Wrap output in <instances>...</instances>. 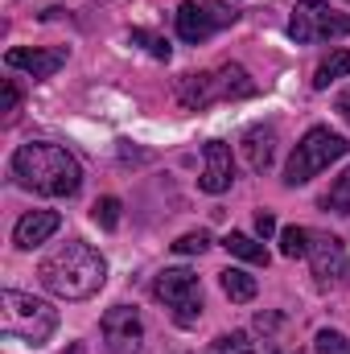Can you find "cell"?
Masks as SVG:
<instances>
[{
  "label": "cell",
  "instance_id": "1",
  "mask_svg": "<svg viewBox=\"0 0 350 354\" xmlns=\"http://www.w3.org/2000/svg\"><path fill=\"white\" fill-rule=\"evenodd\" d=\"M12 181L21 189H33L42 198H71L79 194L83 185V169L79 161L62 149V145H50V140H29L12 153Z\"/></svg>",
  "mask_w": 350,
  "mask_h": 354
},
{
  "label": "cell",
  "instance_id": "2",
  "mask_svg": "<svg viewBox=\"0 0 350 354\" xmlns=\"http://www.w3.org/2000/svg\"><path fill=\"white\" fill-rule=\"evenodd\" d=\"M37 280L54 297H62V301H87V297H95L103 288V280H107V260L91 243L71 239V243L54 248L37 264Z\"/></svg>",
  "mask_w": 350,
  "mask_h": 354
},
{
  "label": "cell",
  "instance_id": "3",
  "mask_svg": "<svg viewBox=\"0 0 350 354\" xmlns=\"http://www.w3.org/2000/svg\"><path fill=\"white\" fill-rule=\"evenodd\" d=\"M58 330V309L29 297V292H17V288H4L0 292V334L4 338H17L25 346H46Z\"/></svg>",
  "mask_w": 350,
  "mask_h": 354
},
{
  "label": "cell",
  "instance_id": "4",
  "mask_svg": "<svg viewBox=\"0 0 350 354\" xmlns=\"http://www.w3.org/2000/svg\"><path fill=\"white\" fill-rule=\"evenodd\" d=\"M252 75L239 66V62H227L219 71H198V75H185L177 83V103L190 107V111H202L210 103H223V99H252L256 95Z\"/></svg>",
  "mask_w": 350,
  "mask_h": 354
},
{
  "label": "cell",
  "instance_id": "5",
  "mask_svg": "<svg viewBox=\"0 0 350 354\" xmlns=\"http://www.w3.org/2000/svg\"><path fill=\"white\" fill-rule=\"evenodd\" d=\"M347 136L330 132V128H309L301 136V145L293 149L288 165H284V185H305L309 177H317L330 161H342L347 157Z\"/></svg>",
  "mask_w": 350,
  "mask_h": 354
},
{
  "label": "cell",
  "instance_id": "6",
  "mask_svg": "<svg viewBox=\"0 0 350 354\" xmlns=\"http://www.w3.org/2000/svg\"><path fill=\"white\" fill-rule=\"evenodd\" d=\"M350 33V12L330 8L326 0H297L293 17H288V37L297 46H313V41H330V37H347Z\"/></svg>",
  "mask_w": 350,
  "mask_h": 354
},
{
  "label": "cell",
  "instance_id": "7",
  "mask_svg": "<svg viewBox=\"0 0 350 354\" xmlns=\"http://www.w3.org/2000/svg\"><path fill=\"white\" fill-rule=\"evenodd\" d=\"M157 301H165V309H174V322L181 330H190L202 317V284L190 268H165L153 284Z\"/></svg>",
  "mask_w": 350,
  "mask_h": 354
},
{
  "label": "cell",
  "instance_id": "8",
  "mask_svg": "<svg viewBox=\"0 0 350 354\" xmlns=\"http://www.w3.org/2000/svg\"><path fill=\"white\" fill-rule=\"evenodd\" d=\"M235 17H239V12L227 8V4H214V0H206V4L185 0V4L177 8V37L190 41V46H198V41H206L210 33H219L223 25H231Z\"/></svg>",
  "mask_w": 350,
  "mask_h": 354
},
{
  "label": "cell",
  "instance_id": "9",
  "mask_svg": "<svg viewBox=\"0 0 350 354\" xmlns=\"http://www.w3.org/2000/svg\"><path fill=\"white\" fill-rule=\"evenodd\" d=\"M103 351L107 354H140L145 351V322L132 305H111L103 313Z\"/></svg>",
  "mask_w": 350,
  "mask_h": 354
},
{
  "label": "cell",
  "instance_id": "10",
  "mask_svg": "<svg viewBox=\"0 0 350 354\" xmlns=\"http://www.w3.org/2000/svg\"><path fill=\"white\" fill-rule=\"evenodd\" d=\"M309 268H313V276H317V284H338V280H347L350 276V256H347V243L338 239V235H313L309 231Z\"/></svg>",
  "mask_w": 350,
  "mask_h": 354
},
{
  "label": "cell",
  "instance_id": "11",
  "mask_svg": "<svg viewBox=\"0 0 350 354\" xmlns=\"http://www.w3.org/2000/svg\"><path fill=\"white\" fill-rule=\"evenodd\" d=\"M4 62H8L12 71H29L33 79H54V75L66 66V50H62V46H50V50L17 46V50H8V54H4Z\"/></svg>",
  "mask_w": 350,
  "mask_h": 354
},
{
  "label": "cell",
  "instance_id": "12",
  "mask_svg": "<svg viewBox=\"0 0 350 354\" xmlns=\"http://www.w3.org/2000/svg\"><path fill=\"white\" fill-rule=\"evenodd\" d=\"M202 161H206V169H202V177H198V185H202L206 194H223V189H231V181H235L231 145H223V140H206Z\"/></svg>",
  "mask_w": 350,
  "mask_h": 354
},
{
  "label": "cell",
  "instance_id": "13",
  "mask_svg": "<svg viewBox=\"0 0 350 354\" xmlns=\"http://www.w3.org/2000/svg\"><path fill=\"white\" fill-rule=\"evenodd\" d=\"M239 153L252 174H268V165L276 157V124H252L239 140Z\"/></svg>",
  "mask_w": 350,
  "mask_h": 354
},
{
  "label": "cell",
  "instance_id": "14",
  "mask_svg": "<svg viewBox=\"0 0 350 354\" xmlns=\"http://www.w3.org/2000/svg\"><path fill=\"white\" fill-rule=\"evenodd\" d=\"M58 227H62V218H58L54 210H29V214L12 227V243H17V248H25V252H33V248H37V243H46Z\"/></svg>",
  "mask_w": 350,
  "mask_h": 354
},
{
  "label": "cell",
  "instance_id": "15",
  "mask_svg": "<svg viewBox=\"0 0 350 354\" xmlns=\"http://www.w3.org/2000/svg\"><path fill=\"white\" fill-rule=\"evenodd\" d=\"M210 354H293L280 346V338H264V342H256L248 330H235V334H223L214 346H210Z\"/></svg>",
  "mask_w": 350,
  "mask_h": 354
},
{
  "label": "cell",
  "instance_id": "16",
  "mask_svg": "<svg viewBox=\"0 0 350 354\" xmlns=\"http://www.w3.org/2000/svg\"><path fill=\"white\" fill-rule=\"evenodd\" d=\"M223 292L235 305H248V301H256V276H248L243 268H227L223 272Z\"/></svg>",
  "mask_w": 350,
  "mask_h": 354
},
{
  "label": "cell",
  "instance_id": "17",
  "mask_svg": "<svg viewBox=\"0 0 350 354\" xmlns=\"http://www.w3.org/2000/svg\"><path fill=\"white\" fill-rule=\"evenodd\" d=\"M223 248H227L231 256L248 260V264H268V252H264V243H256L252 235H239V231H231V235L223 239Z\"/></svg>",
  "mask_w": 350,
  "mask_h": 354
},
{
  "label": "cell",
  "instance_id": "18",
  "mask_svg": "<svg viewBox=\"0 0 350 354\" xmlns=\"http://www.w3.org/2000/svg\"><path fill=\"white\" fill-rule=\"evenodd\" d=\"M342 75H350V50H334L322 66H317V75H313V87L326 91L334 79H342Z\"/></svg>",
  "mask_w": 350,
  "mask_h": 354
},
{
  "label": "cell",
  "instance_id": "19",
  "mask_svg": "<svg viewBox=\"0 0 350 354\" xmlns=\"http://www.w3.org/2000/svg\"><path fill=\"white\" fill-rule=\"evenodd\" d=\"M305 252H309V231H305V227H284V231H280V256L297 260V256H305Z\"/></svg>",
  "mask_w": 350,
  "mask_h": 354
},
{
  "label": "cell",
  "instance_id": "20",
  "mask_svg": "<svg viewBox=\"0 0 350 354\" xmlns=\"http://www.w3.org/2000/svg\"><path fill=\"white\" fill-rule=\"evenodd\" d=\"M322 206L326 210H338V214H350V169L330 185V194L322 198Z\"/></svg>",
  "mask_w": 350,
  "mask_h": 354
},
{
  "label": "cell",
  "instance_id": "21",
  "mask_svg": "<svg viewBox=\"0 0 350 354\" xmlns=\"http://www.w3.org/2000/svg\"><path fill=\"white\" fill-rule=\"evenodd\" d=\"M128 37H132L136 46H145V50H149L153 58H161V62H169V54H174V46H169L165 37H157V33H149V29H132Z\"/></svg>",
  "mask_w": 350,
  "mask_h": 354
},
{
  "label": "cell",
  "instance_id": "22",
  "mask_svg": "<svg viewBox=\"0 0 350 354\" xmlns=\"http://www.w3.org/2000/svg\"><path fill=\"white\" fill-rule=\"evenodd\" d=\"M91 218H95L103 231H116V227H120V198H99V202L91 206Z\"/></svg>",
  "mask_w": 350,
  "mask_h": 354
},
{
  "label": "cell",
  "instance_id": "23",
  "mask_svg": "<svg viewBox=\"0 0 350 354\" xmlns=\"http://www.w3.org/2000/svg\"><path fill=\"white\" fill-rule=\"evenodd\" d=\"M313 346H317L322 354H350V338L338 334V330H322V334L313 338Z\"/></svg>",
  "mask_w": 350,
  "mask_h": 354
},
{
  "label": "cell",
  "instance_id": "24",
  "mask_svg": "<svg viewBox=\"0 0 350 354\" xmlns=\"http://www.w3.org/2000/svg\"><path fill=\"white\" fill-rule=\"evenodd\" d=\"M206 248H210V235H206V231H190V235H181L174 243L177 256H202Z\"/></svg>",
  "mask_w": 350,
  "mask_h": 354
},
{
  "label": "cell",
  "instance_id": "25",
  "mask_svg": "<svg viewBox=\"0 0 350 354\" xmlns=\"http://www.w3.org/2000/svg\"><path fill=\"white\" fill-rule=\"evenodd\" d=\"M17 103H21V91L12 79H4V103H0V111H17Z\"/></svg>",
  "mask_w": 350,
  "mask_h": 354
},
{
  "label": "cell",
  "instance_id": "26",
  "mask_svg": "<svg viewBox=\"0 0 350 354\" xmlns=\"http://www.w3.org/2000/svg\"><path fill=\"white\" fill-rule=\"evenodd\" d=\"M256 231H260V239H268V235H276V218H272L268 210H260V214H256Z\"/></svg>",
  "mask_w": 350,
  "mask_h": 354
},
{
  "label": "cell",
  "instance_id": "27",
  "mask_svg": "<svg viewBox=\"0 0 350 354\" xmlns=\"http://www.w3.org/2000/svg\"><path fill=\"white\" fill-rule=\"evenodd\" d=\"M338 111L350 120V91H347V95H338Z\"/></svg>",
  "mask_w": 350,
  "mask_h": 354
}]
</instances>
